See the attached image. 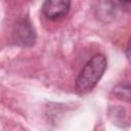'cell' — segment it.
Instances as JSON below:
<instances>
[{
  "label": "cell",
  "mask_w": 131,
  "mask_h": 131,
  "mask_svg": "<svg viewBox=\"0 0 131 131\" xmlns=\"http://www.w3.org/2000/svg\"><path fill=\"white\" fill-rule=\"evenodd\" d=\"M106 70V58L103 54H95L83 67L75 81V90L78 94L91 91Z\"/></svg>",
  "instance_id": "6da1fadb"
},
{
  "label": "cell",
  "mask_w": 131,
  "mask_h": 131,
  "mask_svg": "<svg viewBox=\"0 0 131 131\" xmlns=\"http://www.w3.org/2000/svg\"><path fill=\"white\" fill-rule=\"evenodd\" d=\"M71 8V0H45L42 5L43 14L51 20L66 16Z\"/></svg>",
  "instance_id": "7a4b0ae2"
},
{
  "label": "cell",
  "mask_w": 131,
  "mask_h": 131,
  "mask_svg": "<svg viewBox=\"0 0 131 131\" xmlns=\"http://www.w3.org/2000/svg\"><path fill=\"white\" fill-rule=\"evenodd\" d=\"M13 39L15 43L21 46H31L35 43L36 34L28 19L24 18L15 25L13 30Z\"/></svg>",
  "instance_id": "3957f363"
},
{
  "label": "cell",
  "mask_w": 131,
  "mask_h": 131,
  "mask_svg": "<svg viewBox=\"0 0 131 131\" xmlns=\"http://www.w3.org/2000/svg\"><path fill=\"white\" fill-rule=\"evenodd\" d=\"M114 94L119 97L120 99H125L127 101L130 100V86H129V82H125V83H121L119 85H117L114 88Z\"/></svg>",
  "instance_id": "277c9868"
},
{
  "label": "cell",
  "mask_w": 131,
  "mask_h": 131,
  "mask_svg": "<svg viewBox=\"0 0 131 131\" xmlns=\"http://www.w3.org/2000/svg\"><path fill=\"white\" fill-rule=\"evenodd\" d=\"M121 6L123 7V9H125L126 11H129L130 8V0H119Z\"/></svg>",
  "instance_id": "5b68a950"
}]
</instances>
